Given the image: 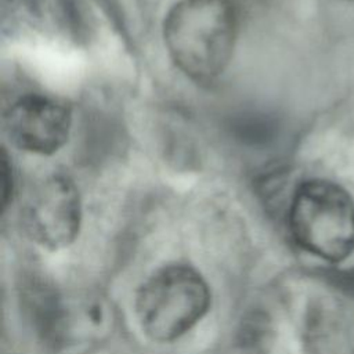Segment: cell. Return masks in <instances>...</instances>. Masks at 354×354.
<instances>
[{
    "label": "cell",
    "mask_w": 354,
    "mask_h": 354,
    "mask_svg": "<svg viewBox=\"0 0 354 354\" xmlns=\"http://www.w3.org/2000/svg\"><path fill=\"white\" fill-rule=\"evenodd\" d=\"M21 223L25 234L44 249L69 246L82 224V202L73 181L51 176L37 183L22 202Z\"/></svg>",
    "instance_id": "obj_4"
},
{
    "label": "cell",
    "mask_w": 354,
    "mask_h": 354,
    "mask_svg": "<svg viewBox=\"0 0 354 354\" xmlns=\"http://www.w3.org/2000/svg\"><path fill=\"white\" fill-rule=\"evenodd\" d=\"M0 180H1V202H3V207L7 206V201H8V195L11 192V167L7 162L6 158V152H1V159H0Z\"/></svg>",
    "instance_id": "obj_6"
},
{
    "label": "cell",
    "mask_w": 354,
    "mask_h": 354,
    "mask_svg": "<svg viewBox=\"0 0 354 354\" xmlns=\"http://www.w3.org/2000/svg\"><path fill=\"white\" fill-rule=\"evenodd\" d=\"M210 290L203 277L185 264L156 270L138 288L134 301L142 332L155 342H173L207 313Z\"/></svg>",
    "instance_id": "obj_2"
},
{
    "label": "cell",
    "mask_w": 354,
    "mask_h": 354,
    "mask_svg": "<svg viewBox=\"0 0 354 354\" xmlns=\"http://www.w3.org/2000/svg\"><path fill=\"white\" fill-rule=\"evenodd\" d=\"M238 14L231 0H180L166 15L163 37L177 68L199 83L213 82L231 61Z\"/></svg>",
    "instance_id": "obj_1"
},
{
    "label": "cell",
    "mask_w": 354,
    "mask_h": 354,
    "mask_svg": "<svg viewBox=\"0 0 354 354\" xmlns=\"http://www.w3.org/2000/svg\"><path fill=\"white\" fill-rule=\"evenodd\" d=\"M288 217L293 238L307 252L340 261L354 250V201L340 185L326 180L303 183Z\"/></svg>",
    "instance_id": "obj_3"
},
{
    "label": "cell",
    "mask_w": 354,
    "mask_h": 354,
    "mask_svg": "<svg viewBox=\"0 0 354 354\" xmlns=\"http://www.w3.org/2000/svg\"><path fill=\"white\" fill-rule=\"evenodd\" d=\"M3 124L7 137L17 148L50 155L68 141L72 109L64 100L28 94L12 102L4 112Z\"/></svg>",
    "instance_id": "obj_5"
}]
</instances>
